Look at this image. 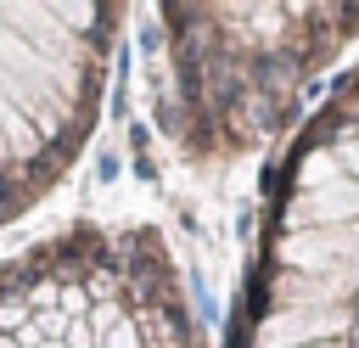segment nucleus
<instances>
[{"mask_svg": "<svg viewBox=\"0 0 359 348\" xmlns=\"http://www.w3.org/2000/svg\"><path fill=\"white\" fill-rule=\"evenodd\" d=\"M230 348H359V67L269 174Z\"/></svg>", "mask_w": 359, "mask_h": 348, "instance_id": "obj_1", "label": "nucleus"}, {"mask_svg": "<svg viewBox=\"0 0 359 348\" xmlns=\"http://www.w3.org/2000/svg\"><path fill=\"white\" fill-rule=\"evenodd\" d=\"M163 123L196 168L264 152L359 39V6H163Z\"/></svg>", "mask_w": 359, "mask_h": 348, "instance_id": "obj_2", "label": "nucleus"}, {"mask_svg": "<svg viewBox=\"0 0 359 348\" xmlns=\"http://www.w3.org/2000/svg\"><path fill=\"white\" fill-rule=\"evenodd\" d=\"M0 348H202L157 225L79 219L0 264Z\"/></svg>", "mask_w": 359, "mask_h": 348, "instance_id": "obj_3", "label": "nucleus"}, {"mask_svg": "<svg viewBox=\"0 0 359 348\" xmlns=\"http://www.w3.org/2000/svg\"><path fill=\"white\" fill-rule=\"evenodd\" d=\"M123 6H0V225L84 152L112 90Z\"/></svg>", "mask_w": 359, "mask_h": 348, "instance_id": "obj_4", "label": "nucleus"}]
</instances>
